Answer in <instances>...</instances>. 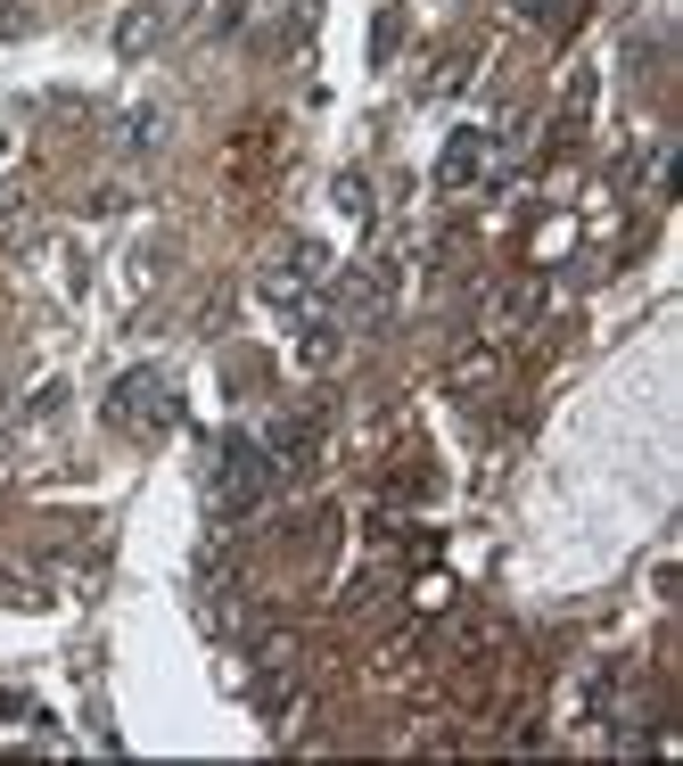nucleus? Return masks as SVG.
I'll use <instances>...</instances> for the list:
<instances>
[{"label":"nucleus","mask_w":683,"mask_h":766,"mask_svg":"<svg viewBox=\"0 0 683 766\" xmlns=\"http://www.w3.org/2000/svg\"><path fill=\"white\" fill-rule=\"evenodd\" d=\"M478 166H486V132H462V141L444 149L437 182H444V190H462V182H478Z\"/></svg>","instance_id":"nucleus-3"},{"label":"nucleus","mask_w":683,"mask_h":766,"mask_svg":"<svg viewBox=\"0 0 683 766\" xmlns=\"http://www.w3.org/2000/svg\"><path fill=\"white\" fill-rule=\"evenodd\" d=\"M108 421H115V429H166V421H173L166 372H124L115 396H108Z\"/></svg>","instance_id":"nucleus-2"},{"label":"nucleus","mask_w":683,"mask_h":766,"mask_svg":"<svg viewBox=\"0 0 683 766\" xmlns=\"http://www.w3.org/2000/svg\"><path fill=\"white\" fill-rule=\"evenodd\" d=\"M338 206H346L354 223H370V190H363V182H354V173H346V182H338Z\"/></svg>","instance_id":"nucleus-5"},{"label":"nucleus","mask_w":683,"mask_h":766,"mask_svg":"<svg viewBox=\"0 0 683 766\" xmlns=\"http://www.w3.org/2000/svg\"><path fill=\"white\" fill-rule=\"evenodd\" d=\"M264 486H272V453L247 446V437H231V446H222V470H215V511L222 520H247V511L264 503Z\"/></svg>","instance_id":"nucleus-1"},{"label":"nucleus","mask_w":683,"mask_h":766,"mask_svg":"<svg viewBox=\"0 0 683 766\" xmlns=\"http://www.w3.org/2000/svg\"><path fill=\"white\" fill-rule=\"evenodd\" d=\"M157 25H166V9H132V17L115 25V50H124V58H141L148 41H157Z\"/></svg>","instance_id":"nucleus-4"},{"label":"nucleus","mask_w":683,"mask_h":766,"mask_svg":"<svg viewBox=\"0 0 683 766\" xmlns=\"http://www.w3.org/2000/svg\"><path fill=\"white\" fill-rule=\"evenodd\" d=\"M395 34H404V17H395V9H388V17L370 25V58H388V50H395Z\"/></svg>","instance_id":"nucleus-6"}]
</instances>
